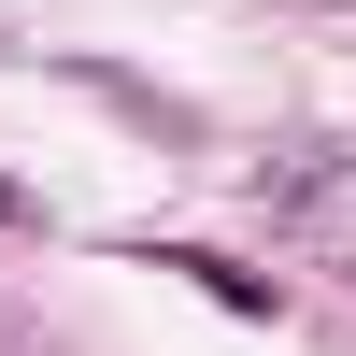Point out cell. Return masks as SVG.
<instances>
[{
    "label": "cell",
    "mask_w": 356,
    "mask_h": 356,
    "mask_svg": "<svg viewBox=\"0 0 356 356\" xmlns=\"http://www.w3.org/2000/svg\"><path fill=\"white\" fill-rule=\"evenodd\" d=\"M15 214H29V200H15V186H0V228H15Z\"/></svg>",
    "instance_id": "cell-2"
},
{
    "label": "cell",
    "mask_w": 356,
    "mask_h": 356,
    "mask_svg": "<svg viewBox=\"0 0 356 356\" xmlns=\"http://www.w3.org/2000/svg\"><path fill=\"white\" fill-rule=\"evenodd\" d=\"M157 271H186L200 300H228V314H271V285H257V271H228V257H200V243H171Z\"/></svg>",
    "instance_id": "cell-1"
}]
</instances>
